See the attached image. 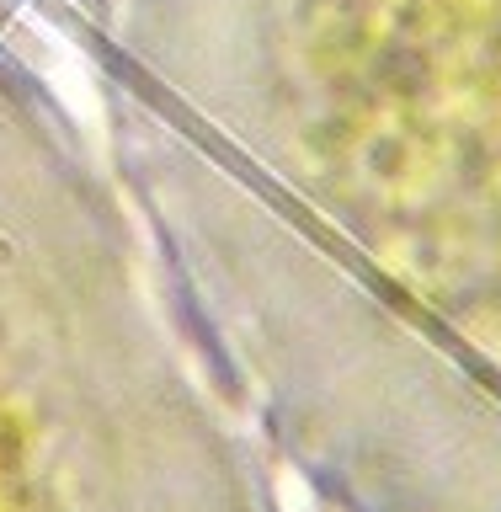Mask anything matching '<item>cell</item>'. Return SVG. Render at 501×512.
I'll use <instances>...</instances> for the list:
<instances>
[{
    "label": "cell",
    "instance_id": "1",
    "mask_svg": "<svg viewBox=\"0 0 501 512\" xmlns=\"http://www.w3.org/2000/svg\"><path fill=\"white\" fill-rule=\"evenodd\" d=\"M107 59L262 443L342 512H501V0H118Z\"/></svg>",
    "mask_w": 501,
    "mask_h": 512
},
{
    "label": "cell",
    "instance_id": "2",
    "mask_svg": "<svg viewBox=\"0 0 501 512\" xmlns=\"http://www.w3.org/2000/svg\"><path fill=\"white\" fill-rule=\"evenodd\" d=\"M0 512H283L139 214L6 54Z\"/></svg>",
    "mask_w": 501,
    "mask_h": 512
}]
</instances>
